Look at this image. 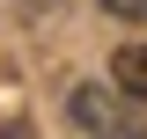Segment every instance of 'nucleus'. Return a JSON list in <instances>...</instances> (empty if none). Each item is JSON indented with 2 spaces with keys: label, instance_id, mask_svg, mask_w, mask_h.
<instances>
[{
  "label": "nucleus",
  "instance_id": "3",
  "mask_svg": "<svg viewBox=\"0 0 147 139\" xmlns=\"http://www.w3.org/2000/svg\"><path fill=\"white\" fill-rule=\"evenodd\" d=\"M103 7H110L118 22H147V0H103Z\"/></svg>",
  "mask_w": 147,
  "mask_h": 139
},
{
  "label": "nucleus",
  "instance_id": "2",
  "mask_svg": "<svg viewBox=\"0 0 147 139\" xmlns=\"http://www.w3.org/2000/svg\"><path fill=\"white\" fill-rule=\"evenodd\" d=\"M110 81L125 88L132 103H147V44H118V59H110Z\"/></svg>",
  "mask_w": 147,
  "mask_h": 139
},
{
  "label": "nucleus",
  "instance_id": "4",
  "mask_svg": "<svg viewBox=\"0 0 147 139\" xmlns=\"http://www.w3.org/2000/svg\"><path fill=\"white\" fill-rule=\"evenodd\" d=\"M118 139H147V132H140V124H132V132H118Z\"/></svg>",
  "mask_w": 147,
  "mask_h": 139
},
{
  "label": "nucleus",
  "instance_id": "1",
  "mask_svg": "<svg viewBox=\"0 0 147 139\" xmlns=\"http://www.w3.org/2000/svg\"><path fill=\"white\" fill-rule=\"evenodd\" d=\"M125 103H132L125 88H96V81H81V88L66 95V117L81 124L88 139H118V132H132V110H125Z\"/></svg>",
  "mask_w": 147,
  "mask_h": 139
}]
</instances>
